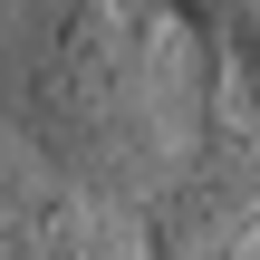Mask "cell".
Masks as SVG:
<instances>
[{
  "label": "cell",
  "instance_id": "1",
  "mask_svg": "<svg viewBox=\"0 0 260 260\" xmlns=\"http://www.w3.org/2000/svg\"><path fill=\"white\" fill-rule=\"evenodd\" d=\"M39 116H48V145L96 183H125L154 154L145 58H135V29L106 0H68L58 10V39L39 58Z\"/></svg>",
  "mask_w": 260,
  "mask_h": 260
},
{
  "label": "cell",
  "instance_id": "2",
  "mask_svg": "<svg viewBox=\"0 0 260 260\" xmlns=\"http://www.w3.org/2000/svg\"><path fill=\"white\" fill-rule=\"evenodd\" d=\"M193 145H183V174L164 183L145 241L154 260H241L260 222V145L232 125V106H193Z\"/></svg>",
  "mask_w": 260,
  "mask_h": 260
}]
</instances>
